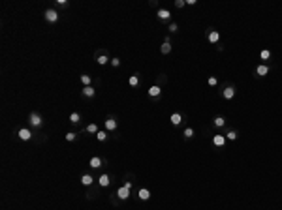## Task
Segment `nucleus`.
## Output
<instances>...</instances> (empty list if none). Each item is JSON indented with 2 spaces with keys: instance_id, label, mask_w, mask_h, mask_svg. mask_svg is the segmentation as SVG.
<instances>
[{
  "instance_id": "423d86ee",
  "label": "nucleus",
  "mask_w": 282,
  "mask_h": 210,
  "mask_svg": "<svg viewBox=\"0 0 282 210\" xmlns=\"http://www.w3.org/2000/svg\"><path fill=\"white\" fill-rule=\"evenodd\" d=\"M105 129H109V132H113V129H117V120L109 116V118L105 120Z\"/></svg>"
},
{
  "instance_id": "39448f33",
  "label": "nucleus",
  "mask_w": 282,
  "mask_h": 210,
  "mask_svg": "<svg viewBox=\"0 0 282 210\" xmlns=\"http://www.w3.org/2000/svg\"><path fill=\"white\" fill-rule=\"evenodd\" d=\"M222 96H224L226 100H231V98L235 96V88H233V86H226L224 92H222Z\"/></svg>"
},
{
  "instance_id": "dca6fc26",
  "label": "nucleus",
  "mask_w": 282,
  "mask_h": 210,
  "mask_svg": "<svg viewBox=\"0 0 282 210\" xmlns=\"http://www.w3.org/2000/svg\"><path fill=\"white\" fill-rule=\"evenodd\" d=\"M100 165H102V160H100L98 156H94L92 160H90V167H92V169H98Z\"/></svg>"
},
{
  "instance_id": "0eeeda50",
  "label": "nucleus",
  "mask_w": 282,
  "mask_h": 210,
  "mask_svg": "<svg viewBox=\"0 0 282 210\" xmlns=\"http://www.w3.org/2000/svg\"><path fill=\"white\" fill-rule=\"evenodd\" d=\"M83 98H92L94 96V94H96V90H94L92 88V86H85V88H83Z\"/></svg>"
},
{
  "instance_id": "f257e3e1",
  "label": "nucleus",
  "mask_w": 282,
  "mask_h": 210,
  "mask_svg": "<svg viewBox=\"0 0 282 210\" xmlns=\"http://www.w3.org/2000/svg\"><path fill=\"white\" fill-rule=\"evenodd\" d=\"M28 122L34 126V128H42V124H43V120H42V116H39L38 113H30V116H28Z\"/></svg>"
},
{
  "instance_id": "5701e85b",
  "label": "nucleus",
  "mask_w": 282,
  "mask_h": 210,
  "mask_svg": "<svg viewBox=\"0 0 282 210\" xmlns=\"http://www.w3.org/2000/svg\"><path fill=\"white\" fill-rule=\"evenodd\" d=\"M79 120H81V116H79V113H71V114H70V122H71V124H77Z\"/></svg>"
},
{
  "instance_id": "cd10ccee",
  "label": "nucleus",
  "mask_w": 282,
  "mask_h": 210,
  "mask_svg": "<svg viewBox=\"0 0 282 210\" xmlns=\"http://www.w3.org/2000/svg\"><path fill=\"white\" fill-rule=\"evenodd\" d=\"M261 58H263V60L271 58V51H261Z\"/></svg>"
},
{
  "instance_id": "f03ea898",
  "label": "nucleus",
  "mask_w": 282,
  "mask_h": 210,
  "mask_svg": "<svg viewBox=\"0 0 282 210\" xmlns=\"http://www.w3.org/2000/svg\"><path fill=\"white\" fill-rule=\"evenodd\" d=\"M45 19H47L49 23H57V21H58V11L53 10V8L45 10Z\"/></svg>"
},
{
  "instance_id": "c756f323",
  "label": "nucleus",
  "mask_w": 282,
  "mask_h": 210,
  "mask_svg": "<svg viewBox=\"0 0 282 210\" xmlns=\"http://www.w3.org/2000/svg\"><path fill=\"white\" fill-rule=\"evenodd\" d=\"M177 30H179L177 23H171V25H169V32H177Z\"/></svg>"
},
{
  "instance_id": "20e7f679",
  "label": "nucleus",
  "mask_w": 282,
  "mask_h": 210,
  "mask_svg": "<svg viewBox=\"0 0 282 210\" xmlns=\"http://www.w3.org/2000/svg\"><path fill=\"white\" fill-rule=\"evenodd\" d=\"M17 135H19V139L21 141H28L30 137H32V133H30V129H26V128H21L17 132Z\"/></svg>"
},
{
  "instance_id": "473e14b6",
  "label": "nucleus",
  "mask_w": 282,
  "mask_h": 210,
  "mask_svg": "<svg viewBox=\"0 0 282 210\" xmlns=\"http://www.w3.org/2000/svg\"><path fill=\"white\" fill-rule=\"evenodd\" d=\"M184 4H186L184 0H177V2H175V6H177V8H182V6H184Z\"/></svg>"
},
{
  "instance_id": "4be33fe9",
  "label": "nucleus",
  "mask_w": 282,
  "mask_h": 210,
  "mask_svg": "<svg viewBox=\"0 0 282 210\" xmlns=\"http://www.w3.org/2000/svg\"><path fill=\"white\" fill-rule=\"evenodd\" d=\"M224 124H226L224 116H216V118H214V126H216V128H222Z\"/></svg>"
},
{
  "instance_id": "393cba45",
  "label": "nucleus",
  "mask_w": 282,
  "mask_h": 210,
  "mask_svg": "<svg viewBox=\"0 0 282 210\" xmlns=\"http://www.w3.org/2000/svg\"><path fill=\"white\" fill-rule=\"evenodd\" d=\"M96 139H98V141H105V139H107V133H105V132H102V129H100V132L96 133Z\"/></svg>"
},
{
  "instance_id": "7ed1b4c3",
  "label": "nucleus",
  "mask_w": 282,
  "mask_h": 210,
  "mask_svg": "<svg viewBox=\"0 0 282 210\" xmlns=\"http://www.w3.org/2000/svg\"><path fill=\"white\" fill-rule=\"evenodd\" d=\"M117 195H118V199H128L130 197V188H126V186H122V188H118L117 189Z\"/></svg>"
},
{
  "instance_id": "6e6552de",
  "label": "nucleus",
  "mask_w": 282,
  "mask_h": 210,
  "mask_svg": "<svg viewBox=\"0 0 282 210\" xmlns=\"http://www.w3.org/2000/svg\"><path fill=\"white\" fill-rule=\"evenodd\" d=\"M160 92H162V88L158 85H154V86H150V88H149V96H152V98L160 96Z\"/></svg>"
},
{
  "instance_id": "f3484780",
  "label": "nucleus",
  "mask_w": 282,
  "mask_h": 210,
  "mask_svg": "<svg viewBox=\"0 0 282 210\" xmlns=\"http://www.w3.org/2000/svg\"><path fill=\"white\" fill-rule=\"evenodd\" d=\"M81 184L83 186H90V184H92V176H90V175H83L81 176Z\"/></svg>"
},
{
  "instance_id": "2eb2a0df",
  "label": "nucleus",
  "mask_w": 282,
  "mask_h": 210,
  "mask_svg": "<svg viewBox=\"0 0 282 210\" xmlns=\"http://www.w3.org/2000/svg\"><path fill=\"white\" fill-rule=\"evenodd\" d=\"M98 182H100V186H102V188H105V186H109V175H102L100 176V180H98Z\"/></svg>"
},
{
  "instance_id": "f8f14e48",
  "label": "nucleus",
  "mask_w": 282,
  "mask_h": 210,
  "mask_svg": "<svg viewBox=\"0 0 282 210\" xmlns=\"http://www.w3.org/2000/svg\"><path fill=\"white\" fill-rule=\"evenodd\" d=\"M160 51H162V54H168L169 51H171V43H169V39H166V41H164V45L160 47Z\"/></svg>"
},
{
  "instance_id": "a878e982",
  "label": "nucleus",
  "mask_w": 282,
  "mask_h": 210,
  "mask_svg": "<svg viewBox=\"0 0 282 210\" xmlns=\"http://www.w3.org/2000/svg\"><path fill=\"white\" fill-rule=\"evenodd\" d=\"M184 137H186V139H192V137H194V129L192 128H186L184 129Z\"/></svg>"
},
{
  "instance_id": "9d476101",
  "label": "nucleus",
  "mask_w": 282,
  "mask_h": 210,
  "mask_svg": "<svg viewBox=\"0 0 282 210\" xmlns=\"http://www.w3.org/2000/svg\"><path fill=\"white\" fill-rule=\"evenodd\" d=\"M158 17H160L162 21H168V19L171 17V13H169L168 10H158Z\"/></svg>"
},
{
  "instance_id": "2f4dec72",
  "label": "nucleus",
  "mask_w": 282,
  "mask_h": 210,
  "mask_svg": "<svg viewBox=\"0 0 282 210\" xmlns=\"http://www.w3.org/2000/svg\"><path fill=\"white\" fill-rule=\"evenodd\" d=\"M216 77H209V86H214V85H216Z\"/></svg>"
},
{
  "instance_id": "aec40b11",
  "label": "nucleus",
  "mask_w": 282,
  "mask_h": 210,
  "mask_svg": "<svg viewBox=\"0 0 282 210\" xmlns=\"http://www.w3.org/2000/svg\"><path fill=\"white\" fill-rule=\"evenodd\" d=\"M96 62H98V64H102V66H104V64H107V62H109V58H107V56H105V54H104V53H102V54H98V58H96Z\"/></svg>"
},
{
  "instance_id": "7c9ffc66",
  "label": "nucleus",
  "mask_w": 282,
  "mask_h": 210,
  "mask_svg": "<svg viewBox=\"0 0 282 210\" xmlns=\"http://www.w3.org/2000/svg\"><path fill=\"white\" fill-rule=\"evenodd\" d=\"M73 139H75V133H71V132H70V133H66V141H70V143H71Z\"/></svg>"
},
{
  "instance_id": "4468645a",
  "label": "nucleus",
  "mask_w": 282,
  "mask_h": 210,
  "mask_svg": "<svg viewBox=\"0 0 282 210\" xmlns=\"http://www.w3.org/2000/svg\"><path fill=\"white\" fill-rule=\"evenodd\" d=\"M218 39H220V34H218L216 30H213V32H209V41H211V43H216Z\"/></svg>"
},
{
  "instance_id": "c85d7f7f",
  "label": "nucleus",
  "mask_w": 282,
  "mask_h": 210,
  "mask_svg": "<svg viewBox=\"0 0 282 210\" xmlns=\"http://www.w3.org/2000/svg\"><path fill=\"white\" fill-rule=\"evenodd\" d=\"M111 66H113V68H118V66H121V60H118V58H111Z\"/></svg>"
},
{
  "instance_id": "a211bd4d",
  "label": "nucleus",
  "mask_w": 282,
  "mask_h": 210,
  "mask_svg": "<svg viewBox=\"0 0 282 210\" xmlns=\"http://www.w3.org/2000/svg\"><path fill=\"white\" fill-rule=\"evenodd\" d=\"M258 75H261V77H263V75H267L269 73V66H258Z\"/></svg>"
},
{
  "instance_id": "bb28decb",
  "label": "nucleus",
  "mask_w": 282,
  "mask_h": 210,
  "mask_svg": "<svg viewBox=\"0 0 282 210\" xmlns=\"http://www.w3.org/2000/svg\"><path fill=\"white\" fill-rule=\"evenodd\" d=\"M226 137H228L229 141H235L237 139V132H228V135H226Z\"/></svg>"
},
{
  "instance_id": "ddd939ff",
  "label": "nucleus",
  "mask_w": 282,
  "mask_h": 210,
  "mask_svg": "<svg viewBox=\"0 0 282 210\" xmlns=\"http://www.w3.org/2000/svg\"><path fill=\"white\" fill-rule=\"evenodd\" d=\"M137 195H139V199H141V201H147V199L150 197V191L143 188V189H139V193H137Z\"/></svg>"
},
{
  "instance_id": "9b49d317",
  "label": "nucleus",
  "mask_w": 282,
  "mask_h": 210,
  "mask_svg": "<svg viewBox=\"0 0 282 210\" xmlns=\"http://www.w3.org/2000/svg\"><path fill=\"white\" fill-rule=\"evenodd\" d=\"M181 122H182V116H181L179 113H173V114H171V124H173V126H179Z\"/></svg>"
},
{
  "instance_id": "b1692460",
  "label": "nucleus",
  "mask_w": 282,
  "mask_h": 210,
  "mask_svg": "<svg viewBox=\"0 0 282 210\" xmlns=\"http://www.w3.org/2000/svg\"><path fill=\"white\" fill-rule=\"evenodd\" d=\"M81 83L85 86H90V75H81Z\"/></svg>"
},
{
  "instance_id": "6ab92c4d",
  "label": "nucleus",
  "mask_w": 282,
  "mask_h": 210,
  "mask_svg": "<svg viewBox=\"0 0 282 210\" xmlns=\"http://www.w3.org/2000/svg\"><path fill=\"white\" fill-rule=\"evenodd\" d=\"M85 132H87V133H98L100 129H98V126H96V124H89V126L85 128Z\"/></svg>"
},
{
  "instance_id": "412c9836",
  "label": "nucleus",
  "mask_w": 282,
  "mask_h": 210,
  "mask_svg": "<svg viewBox=\"0 0 282 210\" xmlns=\"http://www.w3.org/2000/svg\"><path fill=\"white\" fill-rule=\"evenodd\" d=\"M128 85L130 86H137L139 85V77H137V75H132V77L128 79Z\"/></svg>"
},
{
  "instance_id": "1a4fd4ad",
  "label": "nucleus",
  "mask_w": 282,
  "mask_h": 210,
  "mask_svg": "<svg viewBox=\"0 0 282 210\" xmlns=\"http://www.w3.org/2000/svg\"><path fill=\"white\" fill-rule=\"evenodd\" d=\"M213 143H214L216 146H224L226 137H224V135H214V137H213Z\"/></svg>"
}]
</instances>
